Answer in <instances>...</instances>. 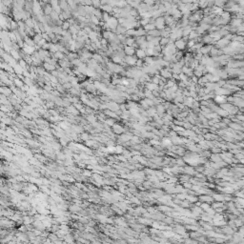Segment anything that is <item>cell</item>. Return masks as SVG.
<instances>
[{
	"label": "cell",
	"mask_w": 244,
	"mask_h": 244,
	"mask_svg": "<svg viewBox=\"0 0 244 244\" xmlns=\"http://www.w3.org/2000/svg\"><path fill=\"white\" fill-rule=\"evenodd\" d=\"M0 92H1V94L6 95L7 97H8V96L10 97V96L13 94V91H12V90H11V88H10V87H8V86L1 87V88H0Z\"/></svg>",
	"instance_id": "1"
},
{
	"label": "cell",
	"mask_w": 244,
	"mask_h": 244,
	"mask_svg": "<svg viewBox=\"0 0 244 244\" xmlns=\"http://www.w3.org/2000/svg\"><path fill=\"white\" fill-rule=\"evenodd\" d=\"M43 8H44V14H45L46 16L51 15V13L54 12V9H53V7H52V5H51L50 3L46 4Z\"/></svg>",
	"instance_id": "2"
},
{
	"label": "cell",
	"mask_w": 244,
	"mask_h": 244,
	"mask_svg": "<svg viewBox=\"0 0 244 244\" xmlns=\"http://www.w3.org/2000/svg\"><path fill=\"white\" fill-rule=\"evenodd\" d=\"M124 52H125V54H126L127 56H133V54L136 53L135 49H134L133 47H130V46H125Z\"/></svg>",
	"instance_id": "3"
},
{
	"label": "cell",
	"mask_w": 244,
	"mask_h": 244,
	"mask_svg": "<svg viewBox=\"0 0 244 244\" xmlns=\"http://www.w3.org/2000/svg\"><path fill=\"white\" fill-rule=\"evenodd\" d=\"M125 62L128 65H135V64H136L137 60H136V57H134V56H126L125 57Z\"/></svg>",
	"instance_id": "4"
},
{
	"label": "cell",
	"mask_w": 244,
	"mask_h": 244,
	"mask_svg": "<svg viewBox=\"0 0 244 244\" xmlns=\"http://www.w3.org/2000/svg\"><path fill=\"white\" fill-rule=\"evenodd\" d=\"M13 84H14L17 88H19V89H22V88L24 87V81H23V80H21V79H20V78H18V77L14 78V80H13Z\"/></svg>",
	"instance_id": "5"
},
{
	"label": "cell",
	"mask_w": 244,
	"mask_h": 244,
	"mask_svg": "<svg viewBox=\"0 0 244 244\" xmlns=\"http://www.w3.org/2000/svg\"><path fill=\"white\" fill-rule=\"evenodd\" d=\"M24 42L27 44L28 46H30V47H35V46H36V44L34 43L33 39L30 38L29 36H27V37H25V38H24Z\"/></svg>",
	"instance_id": "6"
},
{
	"label": "cell",
	"mask_w": 244,
	"mask_h": 244,
	"mask_svg": "<svg viewBox=\"0 0 244 244\" xmlns=\"http://www.w3.org/2000/svg\"><path fill=\"white\" fill-rule=\"evenodd\" d=\"M12 57L15 60H20L21 59V56H20V54H19V51H14V50H12V52L10 53Z\"/></svg>",
	"instance_id": "7"
},
{
	"label": "cell",
	"mask_w": 244,
	"mask_h": 244,
	"mask_svg": "<svg viewBox=\"0 0 244 244\" xmlns=\"http://www.w3.org/2000/svg\"><path fill=\"white\" fill-rule=\"evenodd\" d=\"M104 113H105L106 115L110 116V118H116V119L118 118V115L116 114V113H114V112H112V111H110V110H105Z\"/></svg>",
	"instance_id": "8"
},
{
	"label": "cell",
	"mask_w": 244,
	"mask_h": 244,
	"mask_svg": "<svg viewBox=\"0 0 244 244\" xmlns=\"http://www.w3.org/2000/svg\"><path fill=\"white\" fill-rule=\"evenodd\" d=\"M77 69H78V71H79V73H80L81 75H86V74H87V71H88L87 65H85V64L82 63L79 67H77Z\"/></svg>",
	"instance_id": "9"
},
{
	"label": "cell",
	"mask_w": 244,
	"mask_h": 244,
	"mask_svg": "<svg viewBox=\"0 0 244 244\" xmlns=\"http://www.w3.org/2000/svg\"><path fill=\"white\" fill-rule=\"evenodd\" d=\"M43 66H44V69H45L46 71H51V72H54V71H55V69H56V67H55V66L52 65V64H49V63H45V62H44Z\"/></svg>",
	"instance_id": "10"
},
{
	"label": "cell",
	"mask_w": 244,
	"mask_h": 244,
	"mask_svg": "<svg viewBox=\"0 0 244 244\" xmlns=\"http://www.w3.org/2000/svg\"><path fill=\"white\" fill-rule=\"evenodd\" d=\"M99 9H102V10L104 11V13H108L113 12V8L112 6H110L109 4L108 5H105V6H101Z\"/></svg>",
	"instance_id": "11"
},
{
	"label": "cell",
	"mask_w": 244,
	"mask_h": 244,
	"mask_svg": "<svg viewBox=\"0 0 244 244\" xmlns=\"http://www.w3.org/2000/svg\"><path fill=\"white\" fill-rule=\"evenodd\" d=\"M88 92H90V93H94L95 92V90H96V88H95V86H94V82H90L89 83V85L85 88Z\"/></svg>",
	"instance_id": "12"
},
{
	"label": "cell",
	"mask_w": 244,
	"mask_h": 244,
	"mask_svg": "<svg viewBox=\"0 0 244 244\" xmlns=\"http://www.w3.org/2000/svg\"><path fill=\"white\" fill-rule=\"evenodd\" d=\"M113 132L115 134H122V132H123V128L118 124H114L113 126Z\"/></svg>",
	"instance_id": "13"
},
{
	"label": "cell",
	"mask_w": 244,
	"mask_h": 244,
	"mask_svg": "<svg viewBox=\"0 0 244 244\" xmlns=\"http://www.w3.org/2000/svg\"><path fill=\"white\" fill-rule=\"evenodd\" d=\"M50 17H51V20L54 21V22H57L58 20H60V19H59V13H57L54 12V11L51 13Z\"/></svg>",
	"instance_id": "14"
},
{
	"label": "cell",
	"mask_w": 244,
	"mask_h": 244,
	"mask_svg": "<svg viewBox=\"0 0 244 244\" xmlns=\"http://www.w3.org/2000/svg\"><path fill=\"white\" fill-rule=\"evenodd\" d=\"M32 39H33L34 43L37 45V44H38V43H39V42L43 39V37H42V33H36V34L33 36V38H32Z\"/></svg>",
	"instance_id": "15"
},
{
	"label": "cell",
	"mask_w": 244,
	"mask_h": 244,
	"mask_svg": "<svg viewBox=\"0 0 244 244\" xmlns=\"http://www.w3.org/2000/svg\"><path fill=\"white\" fill-rule=\"evenodd\" d=\"M67 111H68L69 113H72V114H79V113H80L77 109L75 108V107H74V106L68 107V108H67Z\"/></svg>",
	"instance_id": "16"
},
{
	"label": "cell",
	"mask_w": 244,
	"mask_h": 244,
	"mask_svg": "<svg viewBox=\"0 0 244 244\" xmlns=\"http://www.w3.org/2000/svg\"><path fill=\"white\" fill-rule=\"evenodd\" d=\"M90 21H91L93 24H94L95 26H99V24H100L99 19H98L96 16H94V14H93V15H91V19H90Z\"/></svg>",
	"instance_id": "17"
},
{
	"label": "cell",
	"mask_w": 244,
	"mask_h": 244,
	"mask_svg": "<svg viewBox=\"0 0 244 244\" xmlns=\"http://www.w3.org/2000/svg\"><path fill=\"white\" fill-rule=\"evenodd\" d=\"M25 24L28 28H31V29H33L34 28V23H33V20L32 18H28L27 20L25 21Z\"/></svg>",
	"instance_id": "18"
},
{
	"label": "cell",
	"mask_w": 244,
	"mask_h": 244,
	"mask_svg": "<svg viewBox=\"0 0 244 244\" xmlns=\"http://www.w3.org/2000/svg\"><path fill=\"white\" fill-rule=\"evenodd\" d=\"M93 59L95 60L96 62H103V57H102L101 54H94V55H93Z\"/></svg>",
	"instance_id": "19"
},
{
	"label": "cell",
	"mask_w": 244,
	"mask_h": 244,
	"mask_svg": "<svg viewBox=\"0 0 244 244\" xmlns=\"http://www.w3.org/2000/svg\"><path fill=\"white\" fill-rule=\"evenodd\" d=\"M49 52H50V53H54V54L58 52V49H57L56 44H53L52 42L50 43V50H49Z\"/></svg>",
	"instance_id": "20"
},
{
	"label": "cell",
	"mask_w": 244,
	"mask_h": 244,
	"mask_svg": "<svg viewBox=\"0 0 244 244\" xmlns=\"http://www.w3.org/2000/svg\"><path fill=\"white\" fill-rule=\"evenodd\" d=\"M102 14H103V13H101V11L99 9H95L94 12V15L96 16L98 19H102Z\"/></svg>",
	"instance_id": "21"
},
{
	"label": "cell",
	"mask_w": 244,
	"mask_h": 244,
	"mask_svg": "<svg viewBox=\"0 0 244 244\" xmlns=\"http://www.w3.org/2000/svg\"><path fill=\"white\" fill-rule=\"evenodd\" d=\"M54 57L55 58V59H57V60H62V59H64V58H65L64 54H62V53H60V52L55 53V54H54Z\"/></svg>",
	"instance_id": "22"
},
{
	"label": "cell",
	"mask_w": 244,
	"mask_h": 244,
	"mask_svg": "<svg viewBox=\"0 0 244 244\" xmlns=\"http://www.w3.org/2000/svg\"><path fill=\"white\" fill-rule=\"evenodd\" d=\"M70 28H71V24H70V22L68 20L63 22V25H62L63 31H68V30H70Z\"/></svg>",
	"instance_id": "23"
},
{
	"label": "cell",
	"mask_w": 244,
	"mask_h": 244,
	"mask_svg": "<svg viewBox=\"0 0 244 244\" xmlns=\"http://www.w3.org/2000/svg\"><path fill=\"white\" fill-rule=\"evenodd\" d=\"M87 120H88L89 122H92V123L94 124V123L96 122V117H95L94 114H89V115L87 116Z\"/></svg>",
	"instance_id": "24"
},
{
	"label": "cell",
	"mask_w": 244,
	"mask_h": 244,
	"mask_svg": "<svg viewBox=\"0 0 244 244\" xmlns=\"http://www.w3.org/2000/svg\"><path fill=\"white\" fill-rule=\"evenodd\" d=\"M110 18H111L110 13H104V12H103V14H102V20H103V22H107Z\"/></svg>",
	"instance_id": "25"
},
{
	"label": "cell",
	"mask_w": 244,
	"mask_h": 244,
	"mask_svg": "<svg viewBox=\"0 0 244 244\" xmlns=\"http://www.w3.org/2000/svg\"><path fill=\"white\" fill-rule=\"evenodd\" d=\"M42 37H43V39H45L48 43H51L52 39L50 38V36H49V34H48L47 32H42Z\"/></svg>",
	"instance_id": "26"
},
{
	"label": "cell",
	"mask_w": 244,
	"mask_h": 244,
	"mask_svg": "<svg viewBox=\"0 0 244 244\" xmlns=\"http://www.w3.org/2000/svg\"><path fill=\"white\" fill-rule=\"evenodd\" d=\"M136 55L139 58H143V57H145V52L143 50H137L136 51Z\"/></svg>",
	"instance_id": "27"
},
{
	"label": "cell",
	"mask_w": 244,
	"mask_h": 244,
	"mask_svg": "<svg viewBox=\"0 0 244 244\" xmlns=\"http://www.w3.org/2000/svg\"><path fill=\"white\" fill-rule=\"evenodd\" d=\"M105 122H106L107 125H110V126L113 127V126L114 125V122H115V121L113 120V118H107V119L105 120Z\"/></svg>",
	"instance_id": "28"
},
{
	"label": "cell",
	"mask_w": 244,
	"mask_h": 244,
	"mask_svg": "<svg viewBox=\"0 0 244 244\" xmlns=\"http://www.w3.org/2000/svg\"><path fill=\"white\" fill-rule=\"evenodd\" d=\"M56 89H57L56 91H58L59 93H61V94L64 93V87H63V85L61 86L60 84H57V85H56Z\"/></svg>",
	"instance_id": "29"
},
{
	"label": "cell",
	"mask_w": 244,
	"mask_h": 244,
	"mask_svg": "<svg viewBox=\"0 0 244 244\" xmlns=\"http://www.w3.org/2000/svg\"><path fill=\"white\" fill-rule=\"evenodd\" d=\"M136 31H135L134 29H131V30H128L127 31V32H126V34L127 35H136Z\"/></svg>",
	"instance_id": "30"
},
{
	"label": "cell",
	"mask_w": 244,
	"mask_h": 244,
	"mask_svg": "<svg viewBox=\"0 0 244 244\" xmlns=\"http://www.w3.org/2000/svg\"><path fill=\"white\" fill-rule=\"evenodd\" d=\"M44 90H45L46 92H53V91H52V90H53L52 86H49V85H45V86H44Z\"/></svg>",
	"instance_id": "31"
},
{
	"label": "cell",
	"mask_w": 244,
	"mask_h": 244,
	"mask_svg": "<svg viewBox=\"0 0 244 244\" xmlns=\"http://www.w3.org/2000/svg\"><path fill=\"white\" fill-rule=\"evenodd\" d=\"M63 87H64V89H70V88H72V84L70 82H67V83L63 84Z\"/></svg>",
	"instance_id": "32"
},
{
	"label": "cell",
	"mask_w": 244,
	"mask_h": 244,
	"mask_svg": "<svg viewBox=\"0 0 244 244\" xmlns=\"http://www.w3.org/2000/svg\"><path fill=\"white\" fill-rule=\"evenodd\" d=\"M156 22H157L156 25H157V27L158 28H161L163 26V19H157Z\"/></svg>",
	"instance_id": "33"
},
{
	"label": "cell",
	"mask_w": 244,
	"mask_h": 244,
	"mask_svg": "<svg viewBox=\"0 0 244 244\" xmlns=\"http://www.w3.org/2000/svg\"><path fill=\"white\" fill-rule=\"evenodd\" d=\"M176 45H177L180 49L184 48V44H182V41H178V42H176Z\"/></svg>",
	"instance_id": "34"
},
{
	"label": "cell",
	"mask_w": 244,
	"mask_h": 244,
	"mask_svg": "<svg viewBox=\"0 0 244 244\" xmlns=\"http://www.w3.org/2000/svg\"><path fill=\"white\" fill-rule=\"evenodd\" d=\"M54 105V102H47V105H46V108L47 107H50V108H53V106Z\"/></svg>",
	"instance_id": "35"
},
{
	"label": "cell",
	"mask_w": 244,
	"mask_h": 244,
	"mask_svg": "<svg viewBox=\"0 0 244 244\" xmlns=\"http://www.w3.org/2000/svg\"><path fill=\"white\" fill-rule=\"evenodd\" d=\"M148 21H149V19H143V20L141 21V23H142L143 25H147V24H148Z\"/></svg>",
	"instance_id": "36"
},
{
	"label": "cell",
	"mask_w": 244,
	"mask_h": 244,
	"mask_svg": "<svg viewBox=\"0 0 244 244\" xmlns=\"http://www.w3.org/2000/svg\"><path fill=\"white\" fill-rule=\"evenodd\" d=\"M136 65H137V66H141V65H142V60H140V59H139V60H137Z\"/></svg>",
	"instance_id": "37"
},
{
	"label": "cell",
	"mask_w": 244,
	"mask_h": 244,
	"mask_svg": "<svg viewBox=\"0 0 244 244\" xmlns=\"http://www.w3.org/2000/svg\"><path fill=\"white\" fill-rule=\"evenodd\" d=\"M130 137H128L127 136H121V139H123V140H127V139H129Z\"/></svg>",
	"instance_id": "38"
},
{
	"label": "cell",
	"mask_w": 244,
	"mask_h": 244,
	"mask_svg": "<svg viewBox=\"0 0 244 244\" xmlns=\"http://www.w3.org/2000/svg\"><path fill=\"white\" fill-rule=\"evenodd\" d=\"M85 109H86V111H87L88 113H92V112H93V111H92V109H90L89 107H86Z\"/></svg>",
	"instance_id": "39"
}]
</instances>
